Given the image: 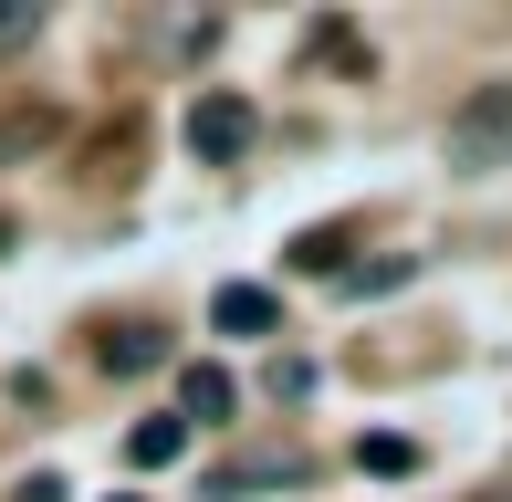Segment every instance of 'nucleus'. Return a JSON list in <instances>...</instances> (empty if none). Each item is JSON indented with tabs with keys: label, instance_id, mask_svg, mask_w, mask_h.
<instances>
[{
	"label": "nucleus",
	"instance_id": "nucleus-11",
	"mask_svg": "<svg viewBox=\"0 0 512 502\" xmlns=\"http://www.w3.org/2000/svg\"><path fill=\"white\" fill-rule=\"evenodd\" d=\"M408 262H345V293H398Z\"/></svg>",
	"mask_w": 512,
	"mask_h": 502
},
{
	"label": "nucleus",
	"instance_id": "nucleus-3",
	"mask_svg": "<svg viewBox=\"0 0 512 502\" xmlns=\"http://www.w3.org/2000/svg\"><path fill=\"white\" fill-rule=\"evenodd\" d=\"M293 482H314V461H304V450H251V461H241V471H220L209 492H220V502H241V492H293Z\"/></svg>",
	"mask_w": 512,
	"mask_h": 502
},
{
	"label": "nucleus",
	"instance_id": "nucleus-10",
	"mask_svg": "<svg viewBox=\"0 0 512 502\" xmlns=\"http://www.w3.org/2000/svg\"><path fill=\"white\" fill-rule=\"evenodd\" d=\"M283 262H293V272H345V231H304Z\"/></svg>",
	"mask_w": 512,
	"mask_h": 502
},
{
	"label": "nucleus",
	"instance_id": "nucleus-15",
	"mask_svg": "<svg viewBox=\"0 0 512 502\" xmlns=\"http://www.w3.org/2000/svg\"><path fill=\"white\" fill-rule=\"evenodd\" d=\"M105 502H147V492H105Z\"/></svg>",
	"mask_w": 512,
	"mask_h": 502
},
{
	"label": "nucleus",
	"instance_id": "nucleus-12",
	"mask_svg": "<svg viewBox=\"0 0 512 502\" xmlns=\"http://www.w3.org/2000/svg\"><path fill=\"white\" fill-rule=\"evenodd\" d=\"M32 32H42V11H32V0H11V11H0V53H21Z\"/></svg>",
	"mask_w": 512,
	"mask_h": 502
},
{
	"label": "nucleus",
	"instance_id": "nucleus-9",
	"mask_svg": "<svg viewBox=\"0 0 512 502\" xmlns=\"http://www.w3.org/2000/svg\"><path fill=\"white\" fill-rule=\"evenodd\" d=\"M209 32H220L209 11H178V21H157V53H168V63H199V53H209Z\"/></svg>",
	"mask_w": 512,
	"mask_h": 502
},
{
	"label": "nucleus",
	"instance_id": "nucleus-1",
	"mask_svg": "<svg viewBox=\"0 0 512 502\" xmlns=\"http://www.w3.org/2000/svg\"><path fill=\"white\" fill-rule=\"evenodd\" d=\"M178 136H189V157H209V168H241V157H251V136H262V105H251V95H230V84H199V95H189V116H178Z\"/></svg>",
	"mask_w": 512,
	"mask_h": 502
},
{
	"label": "nucleus",
	"instance_id": "nucleus-13",
	"mask_svg": "<svg viewBox=\"0 0 512 502\" xmlns=\"http://www.w3.org/2000/svg\"><path fill=\"white\" fill-rule=\"evenodd\" d=\"M42 136H53V116H11V126H0V157H21V147H42Z\"/></svg>",
	"mask_w": 512,
	"mask_h": 502
},
{
	"label": "nucleus",
	"instance_id": "nucleus-2",
	"mask_svg": "<svg viewBox=\"0 0 512 502\" xmlns=\"http://www.w3.org/2000/svg\"><path fill=\"white\" fill-rule=\"evenodd\" d=\"M512 157V84H481L450 116V168H502Z\"/></svg>",
	"mask_w": 512,
	"mask_h": 502
},
{
	"label": "nucleus",
	"instance_id": "nucleus-8",
	"mask_svg": "<svg viewBox=\"0 0 512 502\" xmlns=\"http://www.w3.org/2000/svg\"><path fill=\"white\" fill-rule=\"evenodd\" d=\"M230 367H178V419H230Z\"/></svg>",
	"mask_w": 512,
	"mask_h": 502
},
{
	"label": "nucleus",
	"instance_id": "nucleus-6",
	"mask_svg": "<svg viewBox=\"0 0 512 502\" xmlns=\"http://www.w3.org/2000/svg\"><path fill=\"white\" fill-rule=\"evenodd\" d=\"M157 356H168V335H157V325H105V346H95V367H105V377H147Z\"/></svg>",
	"mask_w": 512,
	"mask_h": 502
},
{
	"label": "nucleus",
	"instance_id": "nucleus-4",
	"mask_svg": "<svg viewBox=\"0 0 512 502\" xmlns=\"http://www.w3.org/2000/svg\"><path fill=\"white\" fill-rule=\"evenodd\" d=\"M209 325H220V335H272L283 304H272L262 283H220V293H209Z\"/></svg>",
	"mask_w": 512,
	"mask_h": 502
},
{
	"label": "nucleus",
	"instance_id": "nucleus-5",
	"mask_svg": "<svg viewBox=\"0 0 512 502\" xmlns=\"http://www.w3.org/2000/svg\"><path fill=\"white\" fill-rule=\"evenodd\" d=\"M126 461H136V471H168V461H189V419H178V408L136 419V429H126Z\"/></svg>",
	"mask_w": 512,
	"mask_h": 502
},
{
	"label": "nucleus",
	"instance_id": "nucleus-7",
	"mask_svg": "<svg viewBox=\"0 0 512 502\" xmlns=\"http://www.w3.org/2000/svg\"><path fill=\"white\" fill-rule=\"evenodd\" d=\"M356 471H366V482H418V440H398V429H366V440H356Z\"/></svg>",
	"mask_w": 512,
	"mask_h": 502
},
{
	"label": "nucleus",
	"instance_id": "nucleus-14",
	"mask_svg": "<svg viewBox=\"0 0 512 502\" xmlns=\"http://www.w3.org/2000/svg\"><path fill=\"white\" fill-rule=\"evenodd\" d=\"M21 502H63V482H53V471H32V482H21Z\"/></svg>",
	"mask_w": 512,
	"mask_h": 502
}]
</instances>
